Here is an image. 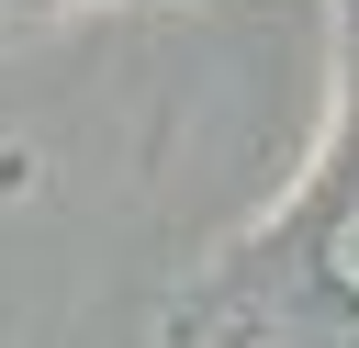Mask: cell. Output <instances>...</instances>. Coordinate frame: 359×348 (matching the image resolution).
Returning a JSON list of instances; mask_svg holds the SVG:
<instances>
[{"label": "cell", "instance_id": "obj_1", "mask_svg": "<svg viewBox=\"0 0 359 348\" xmlns=\"http://www.w3.org/2000/svg\"><path fill=\"white\" fill-rule=\"evenodd\" d=\"M337 281H359V225H348V236H337Z\"/></svg>", "mask_w": 359, "mask_h": 348}]
</instances>
